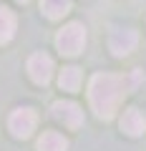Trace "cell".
Instances as JSON below:
<instances>
[{
    "instance_id": "52a82bcc",
    "label": "cell",
    "mask_w": 146,
    "mask_h": 151,
    "mask_svg": "<svg viewBox=\"0 0 146 151\" xmlns=\"http://www.w3.org/2000/svg\"><path fill=\"white\" fill-rule=\"evenodd\" d=\"M121 131L126 136H141L146 131V119L141 116L139 108H129L124 113V119H121Z\"/></svg>"
},
{
    "instance_id": "8fae6325",
    "label": "cell",
    "mask_w": 146,
    "mask_h": 151,
    "mask_svg": "<svg viewBox=\"0 0 146 151\" xmlns=\"http://www.w3.org/2000/svg\"><path fill=\"white\" fill-rule=\"evenodd\" d=\"M15 25H18L15 15H13L8 8L0 5V43H8V40L15 35Z\"/></svg>"
},
{
    "instance_id": "7a4b0ae2",
    "label": "cell",
    "mask_w": 146,
    "mask_h": 151,
    "mask_svg": "<svg viewBox=\"0 0 146 151\" xmlns=\"http://www.w3.org/2000/svg\"><path fill=\"white\" fill-rule=\"evenodd\" d=\"M55 45L63 55H78L86 45V28L81 23H68L63 30L55 35Z\"/></svg>"
},
{
    "instance_id": "9c48e42d",
    "label": "cell",
    "mask_w": 146,
    "mask_h": 151,
    "mask_svg": "<svg viewBox=\"0 0 146 151\" xmlns=\"http://www.w3.org/2000/svg\"><path fill=\"white\" fill-rule=\"evenodd\" d=\"M58 86L63 88V91H78L81 88V68H76V65H65L63 70H60L58 76Z\"/></svg>"
},
{
    "instance_id": "3957f363",
    "label": "cell",
    "mask_w": 146,
    "mask_h": 151,
    "mask_svg": "<svg viewBox=\"0 0 146 151\" xmlns=\"http://www.w3.org/2000/svg\"><path fill=\"white\" fill-rule=\"evenodd\" d=\"M35 124H38V116L33 108H15L8 119V129L13 131L15 139H28L35 131Z\"/></svg>"
},
{
    "instance_id": "6da1fadb",
    "label": "cell",
    "mask_w": 146,
    "mask_h": 151,
    "mask_svg": "<svg viewBox=\"0 0 146 151\" xmlns=\"http://www.w3.org/2000/svg\"><path fill=\"white\" fill-rule=\"evenodd\" d=\"M129 91L124 76H114V73H98L91 78V86H88V101L91 108L96 111L98 119H111L116 113L121 96Z\"/></svg>"
},
{
    "instance_id": "30bf717a",
    "label": "cell",
    "mask_w": 146,
    "mask_h": 151,
    "mask_svg": "<svg viewBox=\"0 0 146 151\" xmlns=\"http://www.w3.org/2000/svg\"><path fill=\"white\" fill-rule=\"evenodd\" d=\"M40 10H43L45 18L58 20L70 10V0H40Z\"/></svg>"
},
{
    "instance_id": "8992f818",
    "label": "cell",
    "mask_w": 146,
    "mask_h": 151,
    "mask_svg": "<svg viewBox=\"0 0 146 151\" xmlns=\"http://www.w3.org/2000/svg\"><path fill=\"white\" fill-rule=\"evenodd\" d=\"M28 73L38 86H45L53 76V58L45 53H33L28 58Z\"/></svg>"
},
{
    "instance_id": "7c38bea8",
    "label": "cell",
    "mask_w": 146,
    "mask_h": 151,
    "mask_svg": "<svg viewBox=\"0 0 146 151\" xmlns=\"http://www.w3.org/2000/svg\"><path fill=\"white\" fill-rule=\"evenodd\" d=\"M18 3H28V0H18Z\"/></svg>"
},
{
    "instance_id": "277c9868",
    "label": "cell",
    "mask_w": 146,
    "mask_h": 151,
    "mask_svg": "<svg viewBox=\"0 0 146 151\" xmlns=\"http://www.w3.org/2000/svg\"><path fill=\"white\" fill-rule=\"evenodd\" d=\"M136 43H139V33L134 28H114L111 30V38H108V48H111L114 55H119V58L129 55L136 48Z\"/></svg>"
},
{
    "instance_id": "ba28073f",
    "label": "cell",
    "mask_w": 146,
    "mask_h": 151,
    "mask_svg": "<svg viewBox=\"0 0 146 151\" xmlns=\"http://www.w3.org/2000/svg\"><path fill=\"white\" fill-rule=\"evenodd\" d=\"M38 151H68V141L58 131H45L38 139Z\"/></svg>"
},
{
    "instance_id": "5b68a950",
    "label": "cell",
    "mask_w": 146,
    "mask_h": 151,
    "mask_svg": "<svg viewBox=\"0 0 146 151\" xmlns=\"http://www.w3.org/2000/svg\"><path fill=\"white\" fill-rule=\"evenodd\" d=\"M50 113H53L55 121H60V124L68 126V129H78V126L83 124V111L78 108V103H73V101H55L53 106H50Z\"/></svg>"
}]
</instances>
